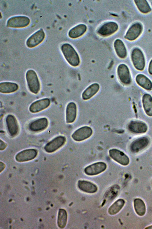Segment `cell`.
<instances>
[{
    "mask_svg": "<svg viewBox=\"0 0 152 229\" xmlns=\"http://www.w3.org/2000/svg\"><path fill=\"white\" fill-rule=\"evenodd\" d=\"M61 49L65 58L70 65L76 67L79 65L80 57L72 45L67 43H64L61 46Z\"/></svg>",
    "mask_w": 152,
    "mask_h": 229,
    "instance_id": "1",
    "label": "cell"
},
{
    "mask_svg": "<svg viewBox=\"0 0 152 229\" xmlns=\"http://www.w3.org/2000/svg\"><path fill=\"white\" fill-rule=\"evenodd\" d=\"M25 78L29 91L33 94H38L41 89V83L36 72L32 69L28 70Z\"/></svg>",
    "mask_w": 152,
    "mask_h": 229,
    "instance_id": "2",
    "label": "cell"
},
{
    "mask_svg": "<svg viewBox=\"0 0 152 229\" xmlns=\"http://www.w3.org/2000/svg\"><path fill=\"white\" fill-rule=\"evenodd\" d=\"M131 58L134 67L137 70L142 71L145 66V60L142 50L138 48H135L132 51Z\"/></svg>",
    "mask_w": 152,
    "mask_h": 229,
    "instance_id": "3",
    "label": "cell"
},
{
    "mask_svg": "<svg viewBox=\"0 0 152 229\" xmlns=\"http://www.w3.org/2000/svg\"><path fill=\"white\" fill-rule=\"evenodd\" d=\"M30 22L29 18L27 16H14L7 20V26L11 28H23L27 26Z\"/></svg>",
    "mask_w": 152,
    "mask_h": 229,
    "instance_id": "4",
    "label": "cell"
},
{
    "mask_svg": "<svg viewBox=\"0 0 152 229\" xmlns=\"http://www.w3.org/2000/svg\"><path fill=\"white\" fill-rule=\"evenodd\" d=\"M118 28V25L116 22L109 21L101 25L98 29L97 33L100 36L107 37L115 33Z\"/></svg>",
    "mask_w": 152,
    "mask_h": 229,
    "instance_id": "5",
    "label": "cell"
},
{
    "mask_svg": "<svg viewBox=\"0 0 152 229\" xmlns=\"http://www.w3.org/2000/svg\"><path fill=\"white\" fill-rule=\"evenodd\" d=\"M92 128L88 126H83L75 130L72 135L75 141L80 142L89 138L92 134Z\"/></svg>",
    "mask_w": 152,
    "mask_h": 229,
    "instance_id": "6",
    "label": "cell"
},
{
    "mask_svg": "<svg viewBox=\"0 0 152 229\" xmlns=\"http://www.w3.org/2000/svg\"><path fill=\"white\" fill-rule=\"evenodd\" d=\"M117 74L121 82L125 85H129L131 82V74L128 66L122 64H119L117 69Z\"/></svg>",
    "mask_w": 152,
    "mask_h": 229,
    "instance_id": "7",
    "label": "cell"
},
{
    "mask_svg": "<svg viewBox=\"0 0 152 229\" xmlns=\"http://www.w3.org/2000/svg\"><path fill=\"white\" fill-rule=\"evenodd\" d=\"M66 141L64 136H57L47 143L44 147V149L48 153L53 152L62 146Z\"/></svg>",
    "mask_w": 152,
    "mask_h": 229,
    "instance_id": "8",
    "label": "cell"
},
{
    "mask_svg": "<svg viewBox=\"0 0 152 229\" xmlns=\"http://www.w3.org/2000/svg\"><path fill=\"white\" fill-rule=\"evenodd\" d=\"M110 157L119 164L124 165H128L129 163V157L124 152L115 148L110 149L109 151Z\"/></svg>",
    "mask_w": 152,
    "mask_h": 229,
    "instance_id": "9",
    "label": "cell"
},
{
    "mask_svg": "<svg viewBox=\"0 0 152 229\" xmlns=\"http://www.w3.org/2000/svg\"><path fill=\"white\" fill-rule=\"evenodd\" d=\"M45 33L42 28L31 35L27 40L26 44L30 48H34L42 42L45 39Z\"/></svg>",
    "mask_w": 152,
    "mask_h": 229,
    "instance_id": "10",
    "label": "cell"
},
{
    "mask_svg": "<svg viewBox=\"0 0 152 229\" xmlns=\"http://www.w3.org/2000/svg\"><path fill=\"white\" fill-rule=\"evenodd\" d=\"M107 167V165L105 163L97 162L86 167L84 169V172L88 176L96 175L104 171Z\"/></svg>",
    "mask_w": 152,
    "mask_h": 229,
    "instance_id": "11",
    "label": "cell"
},
{
    "mask_svg": "<svg viewBox=\"0 0 152 229\" xmlns=\"http://www.w3.org/2000/svg\"><path fill=\"white\" fill-rule=\"evenodd\" d=\"M50 104V101L48 98H42L32 103L29 107V110L32 113H37L47 108Z\"/></svg>",
    "mask_w": 152,
    "mask_h": 229,
    "instance_id": "12",
    "label": "cell"
},
{
    "mask_svg": "<svg viewBox=\"0 0 152 229\" xmlns=\"http://www.w3.org/2000/svg\"><path fill=\"white\" fill-rule=\"evenodd\" d=\"M142 30L143 27L140 23H134L129 28L124 36V38L130 41H134L139 37Z\"/></svg>",
    "mask_w": 152,
    "mask_h": 229,
    "instance_id": "13",
    "label": "cell"
},
{
    "mask_svg": "<svg viewBox=\"0 0 152 229\" xmlns=\"http://www.w3.org/2000/svg\"><path fill=\"white\" fill-rule=\"evenodd\" d=\"M6 126L8 132L11 137H15L18 134L19 125L16 118L11 114H8L5 119Z\"/></svg>",
    "mask_w": 152,
    "mask_h": 229,
    "instance_id": "14",
    "label": "cell"
},
{
    "mask_svg": "<svg viewBox=\"0 0 152 229\" xmlns=\"http://www.w3.org/2000/svg\"><path fill=\"white\" fill-rule=\"evenodd\" d=\"M37 151L35 149L30 148L23 150L15 156L16 160L19 162H26L35 158L37 154Z\"/></svg>",
    "mask_w": 152,
    "mask_h": 229,
    "instance_id": "15",
    "label": "cell"
},
{
    "mask_svg": "<svg viewBox=\"0 0 152 229\" xmlns=\"http://www.w3.org/2000/svg\"><path fill=\"white\" fill-rule=\"evenodd\" d=\"M149 139L146 137L138 138L131 143L130 150L133 153H137L146 148L149 144Z\"/></svg>",
    "mask_w": 152,
    "mask_h": 229,
    "instance_id": "16",
    "label": "cell"
},
{
    "mask_svg": "<svg viewBox=\"0 0 152 229\" xmlns=\"http://www.w3.org/2000/svg\"><path fill=\"white\" fill-rule=\"evenodd\" d=\"M128 130L135 134H141L146 132L148 130V126L145 122L140 120H132L128 126Z\"/></svg>",
    "mask_w": 152,
    "mask_h": 229,
    "instance_id": "17",
    "label": "cell"
},
{
    "mask_svg": "<svg viewBox=\"0 0 152 229\" xmlns=\"http://www.w3.org/2000/svg\"><path fill=\"white\" fill-rule=\"evenodd\" d=\"M49 121L47 118L41 117L31 122L28 125L29 130L33 132H38L45 129L48 126Z\"/></svg>",
    "mask_w": 152,
    "mask_h": 229,
    "instance_id": "18",
    "label": "cell"
},
{
    "mask_svg": "<svg viewBox=\"0 0 152 229\" xmlns=\"http://www.w3.org/2000/svg\"><path fill=\"white\" fill-rule=\"evenodd\" d=\"M77 113L76 104L73 102H69L67 105L66 109V120L67 123H73L75 120Z\"/></svg>",
    "mask_w": 152,
    "mask_h": 229,
    "instance_id": "19",
    "label": "cell"
},
{
    "mask_svg": "<svg viewBox=\"0 0 152 229\" xmlns=\"http://www.w3.org/2000/svg\"><path fill=\"white\" fill-rule=\"evenodd\" d=\"M19 87L18 84L15 83L2 82L0 83V92L5 94L13 93L17 91Z\"/></svg>",
    "mask_w": 152,
    "mask_h": 229,
    "instance_id": "20",
    "label": "cell"
},
{
    "mask_svg": "<svg viewBox=\"0 0 152 229\" xmlns=\"http://www.w3.org/2000/svg\"><path fill=\"white\" fill-rule=\"evenodd\" d=\"M100 87L99 85L97 83L91 84L83 92L82 94V98L84 100L90 99L98 92Z\"/></svg>",
    "mask_w": 152,
    "mask_h": 229,
    "instance_id": "21",
    "label": "cell"
},
{
    "mask_svg": "<svg viewBox=\"0 0 152 229\" xmlns=\"http://www.w3.org/2000/svg\"><path fill=\"white\" fill-rule=\"evenodd\" d=\"M87 30L86 25L80 24L71 28L69 31L68 35L71 38H77L83 35Z\"/></svg>",
    "mask_w": 152,
    "mask_h": 229,
    "instance_id": "22",
    "label": "cell"
},
{
    "mask_svg": "<svg viewBox=\"0 0 152 229\" xmlns=\"http://www.w3.org/2000/svg\"><path fill=\"white\" fill-rule=\"evenodd\" d=\"M77 186L82 191L88 193H94L96 192L97 187L95 184L85 180H79Z\"/></svg>",
    "mask_w": 152,
    "mask_h": 229,
    "instance_id": "23",
    "label": "cell"
},
{
    "mask_svg": "<svg viewBox=\"0 0 152 229\" xmlns=\"http://www.w3.org/2000/svg\"><path fill=\"white\" fill-rule=\"evenodd\" d=\"M135 80L137 84L144 89L148 91L152 89V82L145 75L138 74L136 77Z\"/></svg>",
    "mask_w": 152,
    "mask_h": 229,
    "instance_id": "24",
    "label": "cell"
},
{
    "mask_svg": "<svg viewBox=\"0 0 152 229\" xmlns=\"http://www.w3.org/2000/svg\"><path fill=\"white\" fill-rule=\"evenodd\" d=\"M114 48L118 56L121 58H124L127 55V51L123 41L119 39L115 40L114 43Z\"/></svg>",
    "mask_w": 152,
    "mask_h": 229,
    "instance_id": "25",
    "label": "cell"
},
{
    "mask_svg": "<svg viewBox=\"0 0 152 229\" xmlns=\"http://www.w3.org/2000/svg\"><path fill=\"white\" fill-rule=\"evenodd\" d=\"M142 102L144 110L146 114L152 117V96L149 94L146 93L142 97Z\"/></svg>",
    "mask_w": 152,
    "mask_h": 229,
    "instance_id": "26",
    "label": "cell"
},
{
    "mask_svg": "<svg viewBox=\"0 0 152 229\" xmlns=\"http://www.w3.org/2000/svg\"><path fill=\"white\" fill-rule=\"evenodd\" d=\"M134 206L135 212L138 215L142 216L145 214L146 211L145 205L142 199L139 198L135 199Z\"/></svg>",
    "mask_w": 152,
    "mask_h": 229,
    "instance_id": "27",
    "label": "cell"
},
{
    "mask_svg": "<svg viewBox=\"0 0 152 229\" xmlns=\"http://www.w3.org/2000/svg\"><path fill=\"white\" fill-rule=\"evenodd\" d=\"M125 203L124 200L120 199L116 201L109 208L108 213L110 215H115L122 209Z\"/></svg>",
    "mask_w": 152,
    "mask_h": 229,
    "instance_id": "28",
    "label": "cell"
},
{
    "mask_svg": "<svg viewBox=\"0 0 152 229\" xmlns=\"http://www.w3.org/2000/svg\"><path fill=\"white\" fill-rule=\"evenodd\" d=\"M134 1L138 9L142 13L145 14L151 11V9L147 1L135 0Z\"/></svg>",
    "mask_w": 152,
    "mask_h": 229,
    "instance_id": "29",
    "label": "cell"
},
{
    "mask_svg": "<svg viewBox=\"0 0 152 229\" xmlns=\"http://www.w3.org/2000/svg\"><path fill=\"white\" fill-rule=\"evenodd\" d=\"M67 219V214L66 211L63 209H59L57 224L58 226L61 228H64L66 224Z\"/></svg>",
    "mask_w": 152,
    "mask_h": 229,
    "instance_id": "30",
    "label": "cell"
},
{
    "mask_svg": "<svg viewBox=\"0 0 152 229\" xmlns=\"http://www.w3.org/2000/svg\"><path fill=\"white\" fill-rule=\"evenodd\" d=\"M7 146V144L3 141L0 140V150L1 151L4 150Z\"/></svg>",
    "mask_w": 152,
    "mask_h": 229,
    "instance_id": "31",
    "label": "cell"
},
{
    "mask_svg": "<svg viewBox=\"0 0 152 229\" xmlns=\"http://www.w3.org/2000/svg\"><path fill=\"white\" fill-rule=\"evenodd\" d=\"M148 72L150 75H152V59L150 61L149 64Z\"/></svg>",
    "mask_w": 152,
    "mask_h": 229,
    "instance_id": "32",
    "label": "cell"
},
{
    "mask_svg": "<svg viewBox=\"0 0 152 229\" xmlns=\"http://www.w3.org/2000/svg\"><path fill=\"white\" fill-rule=\"evenodd\" d=\"M0 172H1L5 168V165L3 163L0 162Z\"/></svg>",
    "mask_w": 152,
    "mask_h": 229,
    "instance_id": "33",
    "label": "cell"
},
{
    "mask_svg": "<svg viewBox=\"0 0 152 229\" xmlns=\"http://www.w3.org/2000/svg\"><path fill=\"white\" fill-rule=\"evenodd\" d=\"M145 229H152V225L147 227Z\"/></svg>",
    "mask_w": 152,
    "mask_h": 229,
    "instance_id": "34",
    "label": "cell"
}]
</instances>
